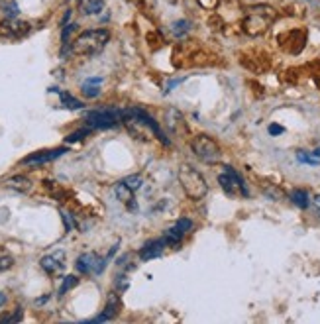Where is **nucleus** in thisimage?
Wrapping results in <instances>:
<instances>
[{"label":"nucleus","mask_w":320,"mask_h":324,"mask_svg":"<svg viewBox=\"0 0 320 324\" xmlns=\"http://www.w3.org/2000/svg\"><path fill=\"white\" fill-rule=\"evenodd\" d=\"M79 285V277L77 275H67V277H63V283H61V287H59V297H63L67 291H71L73 287H77Z\"/></svg>","instance_id":"aec40b11"},{"label":"nucleus","mask_w":320,"mask_h":324,"mask_svg":"<svg viewBox=\"0 0 320 324\" xmlns=\"http://www.w3.org/2000/svg\"><path fill=\"white\" fill-rule=\"evenodd\" d=\"M273 20H275V10L271 6H251L248 18L244 20V30L250 36H257L265 32Z\"/></svg>","instance_id":"7ed1b4c3"},{"label":"nucleus","mask_w":320,"mask_h":324,"mask_svg":"<svg viewBox=\"0 0 320 324\" xmlns=\"http://www.w3.org/2000/svg\"><path fill=\"white\" fill-rule=\"evenodd\" d=\"M122 181H124V185H126L128 189H132L134 193H136V191L141 187V183H143V179H141L139 175H130V177H126V179H122Z\"/></svg>","instance_id":"5701e85b"},{"label":"nucleus","mask_w":320,"mask_h":324,"mask_svg":"<svg viewBox=\"0 0 320 324\" xmlns=\"http://www.w3.org/2000/svg\"><path fill=\"white\" fill-rule=\"evenodd\" d=\"M22 316H24V310H22V308H16V312H14V314L4 316L0 322H20V320H22Z\"/></svg>","instance_id":"bb28decb"},{"label":"nucleus","mask_w":320,"mask_h":324,"mask_svg":"<svg viewBox=\"0 0 320 324\" xmlns=\"http://www.w3.org/2000/svg\"><path fill=\"white\" fill-rule=\"evenodd\" d=\"M218 183L224 189V193L230 195V197H238V195L240 197H248L250 195V191H248L242 175L236 173L232 167H224V173L218 177Z\"/></svg>","instance_id":"423d86ee"},{"label":"nucleus","mask_w":320,"mask_h":324,"mask_svg":"<svg viewBox=\"0 0 320 324\" xmlns=\"http://www.w3.org/2000/svg\"><path fill=\"white\" fill-rule=\"evenodd\" d=\"M114 191H116V197L122 201V203H126V205H130V201H134L132 199V195H134V191L132 189H128L126 185H124V181H120V183H116V187H114Z\"/></svg>","instance_id":"6ab92c4d"},{"label":"nucleus","mask_w":320,"mask_h":324,"mask_svg":"<svg viewBox=\"0 0 320 324\" xmlns=\"http://www.w3.org/2000/svg\"><path fill=\"white\" fill-rule=\"evenodd\" d=\"M189 28H191V22H189V20H177V22H173L171 32H173L177 38H181V36H185V34L189 32Z\"/></svg>","instance_id":"412c9836"},{"label":"nucleus","mask_w":320,"mask_h":324,"mask_svg":"<svg viewBox=\"0 0 320 324\" xmlns=\"http://www.w3.org/2000/svg\"><path fill=\"white\" fill-rule=\"evenodd\" d=\"M165 246H167V240L165 238H157V240H151V242H147L139 252H137V255H139V259L141 261H149V259H155V257H159L163 254V250H165Z\"/></svg>","instance_id":"9d476101"},{"label":"nucleus","mask_w":320,"mask_h":324,"mask_svg":"<svg viewBox=\"0 0 320 324\" xmlns=\"http://www.w3.org/2000/svg\"><path fill=\"white\" fill-rule=\"evenodd\" d=\"M165 124H167V128H169L173 134H183V132H187L185 118H183V114H181L177 108L165 110Z\"/></svg>","instance_id":"f8f14e48"},{"label":"nucleus","mask_w":320,"mask_h":324,"mask_svg":"<svg viewBox=\"0 0 320 324\" xmlns=\"http://www.w3.org/2000/svg\"><path fill=\"white\" fill-rule=\"evenodd\" d=\"M89 132H91V128H89V126H87V128H83V130H77V132L69 134V136L65 138V141H67V143H75V141H81L85 136H89Z\"/></svg>","instance_id":"b1692460"},{"label":"nucleus","mask_w":320,"mask_h":324,"mask_svg":"<svg viewBox=\"0 0 320 324\" xmlns=\"http://www.w3.org/2000/svg\"><path fill=\"white\" fill-rule=\"evenodd\" d=\"M63 220H65V224H67V230H71V228H73V220H71V216H69L67 212H63Z\"/></svg>","instance_id":"c756f323"},{"label":"nucleus","mask_w":320,"mask_h":324,"mask_svg":"<svg viewBox=\"0 0 320 324\" xmlns=\"http://www.w3.org/2000/svg\"><path fill=\"white\" fill-rule=\"evenodd\" d=\"M122 122V114L120 110H91L85 114V124L91 130H108V128H116Z\"/></svg>","instance_id":"20e7f679"},{"label":"nucleus","mask_w":320,"mask_h":324,"mask_svg":"<svg viewBox=\"0 0 320 324\" xmlns=\"http://www.w3.org/2000/svg\"><path fill=\"white\" fill-rule=\"evenodd\" d=\"M102 77H91V79H87L83 85H81V93H83V96H87V98H96L98 94H100V85H102Z\"/></svg>","instance_id":"ddd939ff"},{"label":"nucleus","mask_w":320,"mask_h":324,"mask_svg":"<svg viewBox=\"0 0 320 324\" xmlns=\"http://www.w3.org/2000/svg\"><path fill=\"white\" fill-rule=\"evenodd\" d=\"M283 132H285L283 126H277V124H271V126H269V134H271V136H279V134H283Z\"/></svg>","instance_id":"c85d7f7f"},{"label":"nucleus","mask_w":320,"mask_h":324,"mask_svg":"<svg viewBox=\"0 0 320 324\" xmlns=\"http://www.w3.org/2000/svg\"><path fill=\"white\" fill-rule=\"evenodd\" d=\"M120 306H122V301L116 293H110L108 299H106V306H104V314L108 318H114L118 312H120Z\"/></svg>","instance_id":"f3484780"},{"label":"nucleus","mask_w":320,"mask_h":324,"mask_svg":"<svg viewBox=\"0 0 320 324\" xmlns=\"http://www.w3.org/2000/svg\"><path fill=\"white\" fill-rule=\"evenodd\" d=\"M4 302H6V295H4L2 291H0V306H2Z\"/></svg>","instance_id":"7c9ffc66"},{"label":"nucleus","mask_w":320,"mask_h":324,"mask_svg":"<svg viewBox=\"0 0 320 324\" xmlns=\"http://www.w3.org/2000/svg\"><path fill=\"white\" fill-rule=\"evenodd\" d=\"M297 159L300 161V163H308V165H318L320 163V157H316L314 153H306V151H298Z\"/></svg>","instance_id":"4be33fe9"},{"label":"nucleus","mask_w":320,"mask_h":324,"mask_svg":"<svg viewBox=\"0 0 320 324\" xmlns=\"http://www.w3.org/2000/svg\"><path fill=\"white\" fill-rule=\"evenodd\" d=\"M179 183L185 191V195L193 201H201L206 197L208 193V185H206V179L191 165H183L179 169Z\"/></svg>","instance_id":"f03ea898"},{"label":"nucleus","mask_w":320,"mask_h":324,"mask_svg":"<svg viewBox=\"0 0 320 324\" xmlns=\"http://www.w3.org/2000/svg\"><path fill=\"white\" fill-rule=\"evenodd\" d=\"M40 265H42V269H44L46 273H49V275L61 273L63 267H65V263H63V252H57V254H51V255L42 257Z\"/></svg>","instance_id":"9b49d317"},{"label":"nucleus","mask_w":320,"mask_h":324,"mask_svg":"<svg viewBox=\"0 0 320 324\" xmlns=\"http://www.w3.org/2000/svg\"><path fill=\"white\" fill-rule=\"evenodd\" d=\"M6 187L8 189H14L18 193H28L32 189V181L28 177H24V175H14V177L6 179Z\"/></svg>","instance_id":"4468645a"},{"label":"nucleus","mask_w":320,"mask_h":324,"mask_svg":"<svg viewBox=\"0 0 320 324\" xmlns=\"http://www.w3.org/2000/svg\"><path fill=\"white\" fill-rule=\"evenodd\" d=\"M28 24L20 22L16 18H6L2 24H0V36L4 38H22L24 34H28Z\"/></svg>","instance_id":"1a4fd4ad"},{"label":"nucleus","mask_w":320,"mask_h":324,"mask_svg":"<svg viewBox=\"0 0 320 324\" xmlns=\"http://www.w3.org/2000/svg\"><path fill=\"white\" fill-rule=\"evenodd\" d=\"M310 205H312V208H314V212L320 216V195H314L312 199H310Z\"/></svg>","instance_id":"cd10ccee"},{"label":"nucleus","mask_w":320,"mask_h":324,"mask_svg":"<svg viewBox=\"0 0 320 324\" xmlns=\"http://www.w3.org/2000/svg\"><path fill=\"white\" fill-rule=\"evenodd\" d=\"M2 12H4V16H6V18H16L20 10H18V4L10 0V2H6V4L2 6Z\"/></svg>","instance_id":"393cba45"},{"label":"nucleus","mask_w":320,"mask_h":324,"mask_svg":"<svg viewBox=\"0 0 320 324\" xmlns=\"http://www.w3.org/2000/svg\"><path fill=\"white\" fill-rule=\"evenodd\" d=\"M67 147H55V149H44V151H36L28 157L22 159L24 165H40V163H47V161H53L57 157H61L63 153H67Z\"/></svg>","instance_id":"6e6552de"},{"label":"nucleus","mask_w":320,"mask_h":324,"mask_svg":"<svg viewBox=\"0 0 320 324\" xmlns=\"http://www.w3.org/2000/svg\"><path fill=\"white\" fill-rule=\"evenodd\" d=\"M51 93H57V94H59V98H61V104H63L65 108H71V110H79V108H83V102H81L79 98H75L73 94L65 93V91H59V89H51Z\"/></svg>","instance_id":"dca6fc26"},{"label":"nucleus","mask_w":320,"mask_h":324,"mask_svg":"<svg viewBox=\"0 0 320 324\" xmlns=\"http://www.w3.org/2000/svg\"><path fill=\"white\" fill-rule=\"evenodd\" d=\"M77 269L81 271V273H85V275H91V273H94V275H98V273H102L104 271V267H106V259H100L94 252H87V254H81L79 257H77Z\"/></svg>","instance_id":"0eeeda50"},{"label":"nucleus","mask_w":320,"mask_h":324,"mask_svg":"<svg viewBox=\"0 0 320 324\" xmlns=\"http://www.w3.org/2000/svg\"><path fill=\"white\" fill-rule=\"evenodd\" d=\"M110 40V32L104 28L98 30H87L83 34L77 36V40L71 44V51L75 55H83V57H91L96 55L104 49V46Z\"/></svg>","instance_id":"f257e3e1"},{"label":"nucleus","mask_w":320,"mask_h":324,"mask_svg":"<svg viewBox=\"0 0 320 324\" xmlns=\"http://www.w3.org/2000/svg\"><path fill=\"white\" fill-rule=\"evenodd\" d=\"M191 149H193V153L201 161H205V163H216V161L222 157L220 145L212 138H208V136H197V138H193Z\"/></svg>","instance_id":"39448f33"},{"label":"nucleus","mask_w":320,"mask_h":324,"mask_svg":"<svg viewBox=\"0 0 320 324\" xmlns=\"http://www.w3.org/2000/svg\"><path fill=\"white\" fill-rule=\"evenodd\" d=\"M291 201H293L295 207H298V208H302V210L310 207V197H308V193L302 191V189H295V191H291Z\"/></svg>","instance_id":"a211bd4d"},{"label":"nucleus","mask_w":320,"mask_h":324,"mask_svg":"<svg viewBox=\"0 0 320 324\" xmlns=\"http://www.w3.org/2000/svg\"><path fill=\"white\" fill-rule=\"evenodd\" d=\"M104 8V0H81L79 2V10L85 16H94Z\"/></svg>","instance_id":"2eb2a0df"},{"label":"nucleus","mask_w":320,"mask_h":324,"mask_svg":"<svg viewBox=\"0 0 320 324\" xmlns=\"http://www.w3.org/2000/svg\"><path fill=\"white\" fill-rule=\"evenodd\" d=\"M12 265H14V259H12L10 255H0V273L6 271V269H10Z\"/></svg>","instance_id":"a878e982"}]
</instances>
